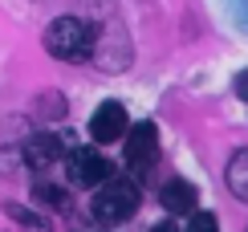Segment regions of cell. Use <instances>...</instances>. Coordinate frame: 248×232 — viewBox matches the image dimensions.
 <instances>
[{
  "label": "cell",
  "mask_w": 248,
  "mask_h": 232,
  "mask_svg": "<svg viewBox=\"0 0 248 232\" xmlns=\"http://www.w3.org/2000/svg\"><path fill=\"white\" fill-rule=\"evenodd\" d=\"M98 45V29L81 17H57L45 29V49L57 61H86Z\"/></svg>",
  "instance_id": "obj_1"
},
{
  "label": "cell",
  "mask_w": 248,
  "mask_h": 232,
  "mask_svg": "<svg viewBox=\"0 0 248 232\" xmlns=\"http://www.w3.org/2000/svg\"><path fill=\"white\" fill-rule=\"evenodd\" d=\"M139 183L126 175H110L106 183H98L94 192V204H90V212H94V220H102V224H126V220L139 212Z\"/></svg>",
  "instance_id": "obj_2"
},
{
  "label": "cell",
  "mask_w": 248,
  "mask_h": 232,
  "mask_svg": "<svg viewBox=\"0 0 248 232\" xmlns=\"http://www.w3.org/2000/svg\"><path fill=\"white\" fill-rule=\"evenodd\" d=\"M159 163V131L155 122H139L126 131V167L134 175H147Z\"/></svg>",
  "instance_id": "obj_3"
},
{
  "label": "cell",
  "mask_w": 248,
  "mask_h": 232,
  "mask_svg": "<svg viewBox=\"0 0 248 232\" xmlns=\"http://www.w3.org/2000/svg\"><path fill=\"white\" fill-rule=\"evenodd\" d=\"M65 167H69V183L74 187H98L110 179V163L98 151H90V147H74Z\"/></svg>",
  "instance_id": "obj_4"
},
{
  "label": "cell",
  "mask_w": 248,
  "mask_h": 232,
  "mask_svg": "<svg viewBox=\"0 0 248 232\" xmlns=\"http://www.w3.org/2000/svg\"><path fill=\"white\" fill-rule=\"evenodd\" d=\"M130 122H126V106L122 102H102L94 110V118H90V134H94V143H118L126 139Z\"/></svg>",
  "instance_id": "obj_5"
},
{
  "label": "cell",
  "mask_w": 248,
  "mask_h": 232,
  "mask_svg": "<svg viewBox=\"0 0 248 232\" xmlns=\"http://www.w3.org/2000/svg\"><path fill=\"white\" fill-rule=\"evenodd\" d=\"M159 204L167 208L171 216H191L195 204H200V192H195V183H187V179H171L159 192Z\"/></svg>",
  "instance_id": "obj_6"
},
{
  "label": "cell",
  "mask_w": 248,
  "mask_h": 232,
  "mask_svg": "<svg viewBox=\"0 0 248 232\" xmlns=\"http://www.w3.org/2000/svg\"><path fill=\"white\" fill-rule=\"evenodd\" d=\"M57 159H61V139L57 134H33V139L25 143V163L33 167V171H41V167H49Z\"/></svg>",
  "instance_id": "obj_7"
},
{
  "label": "cell",
  "mask_w": 248,
  "mask_h": 232,
  "mask_svg": "<svg viewBox=\"0 0 248 232\" xmlns=\"http://www.w3.org/2000/svg\"><path fill=\"white\" fill-rule=\"evenodd\" d=\"M224 179H228V192L236 199H244L248 204V151H236L228 159V171H224Z\"/></svg>",
  "instance_id": "obj_8"
},
{
  "label": "cell",
  "mask_w": 248,
  "mask_h": 232,
  "mask_svg": "<svg viewBox=\"0 0 248 232\" xmlns=\"http://www.w3.org/2000/svg\"><path fill=\"white\" fill-rule=\"evenodd\" d=\"M8 216H13L25 232H53L49 216H41V212H33V208H25V204H8Z\"/></svg>",
  "instance_id": "obj_9"
},
{
  "label": "cell",
  "mask_w": 248,
  "mask_h": 232,
  "mask_svg": "<svg viewBox=\"0 0 248 232\" xmlns=\"http://www.w3.org/2000/svg\"><path fill=\"white\" fill-rule=\"evenodd\" d=\"M33 199H37V204H45V208H57V212H65V208H69V192H61L57 183H37L33 187Z\"/></svg>",
  "instance_id": "obj_10"
},
{
  "label": "cell",
  "mask_w": 248,
  "mask_h": 232,
  "mask_svg": "<svg viewBox=\"0 0 248 232\" xmlns=\"http://www.w3.org/2000/svg\"><path fill=\"white\" fill-rule=\"evenodd\" d=\"M187 232H220V224H216V216H212V212H191Z\"/></svg>",
  "instance_id": "obj_11"
},
{
  "label": "cell",
  "mask_w": 248,
  "mask_h": 232,
  "mask_svg": "<svg viewBox=\"0 0 248 232\" xmlns=\"http://www.w3.org/2000/svg\"><path fill=\"white\" fill-rule=\"evenodd\" d=\"M236 94H240V98H244V102H248V69H244V73H240V78H236Z\"/></svg>",
  "instance_id": "obj_12"
},
{
  "label": "cell",
  "mask_w": 248,
  "mask_h": 232,
  "mask_svg": "<svg viewBox=\"0 0 248 232\" xmlns=\"http://www.w3.org/2000/svg\"><path fill=\"white\" fill-rule=\"evenodd\" d=\"M151 232H179V228H175V220H163V224H155Z\"/></svg>",
  "instance_id": "obj_13"
}]
</instances>
